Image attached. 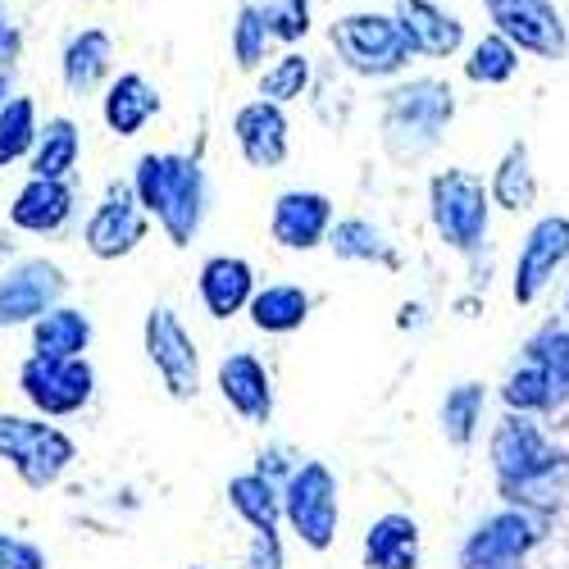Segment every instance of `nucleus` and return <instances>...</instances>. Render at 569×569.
<instances>
[{"label": "nucleus", "instance_id": "17", "mask_svg": "<svg viewBox=\"0 0 569 569\" xmlns=\"http://www.w3.org/2000/svg\"><path fill=\"white\" fill-rule=\"evenodd\" d=\"M328 223H333V201L319 197V192H288L273 206V237L292 251L319 247Z\"/></svg>", "mask_w": 569, "mask_h": 569}, {"label": "nucleus", "instance_id": "30", "mask_svg": "<svg viewBox=\"0 0 569 569\" xmlns=\"http://www.w3.org/2000/svg\"><path fill=\"white\" fill-rule=\"evenodd\" d=\"M37 110L28 97H14L0 110V164H14L19 156H28L37 147Z\"/></svg>", "mask_w": 569, "mask_h": 569}, {"label": "nucleus", "instance_id": "31", "mask_svg": "<svg viewBox=\"0 0 569 569\" xmlns=\"http://www.w3.org/2000/svg\"><path fill=\"white\" fill-rule=\"evenodd\" d=\"M333 251L342 256V260H378V264H397V256L388 251V242H383V232H378L373 223H365V219H347V223H338L333 228Z\"/></svg>", "mask_w": 569, "mask_h": 569}, {"label": "nucleus", "instance_id": "38", "mask_svg": "<svg viewBox=\"0 0 569 569\" xmlns=\"http://www.w3.org/2000/svg\"><path fill=\"white\" fill-rule=\"evenodd\" d=\"M0 569H46V556L19 538L0 533Z\"/></svg>", "mask_w": 569, "mask_h": 569}, {"label": "nucleus", "instance_id": "28", "mask_svg": "<svg viewBox=\"0 0 569 569\" xmlns=\"http://www.w3.org/2000/svg\"><path fill=\"white\" fill-rule=\"evenodd\" d=\"M492 197H497V206H506V210H529V206H533L538 182H533V169H529V151H525V147H510L506 160L497 164Z\"/></svg>", "mask_w": 569, "mask_h": 569}, {"label": "nucleus", "instance_id": "1", "mask_svg": "<svg viewBox=\"0 0 569 569\" xmlns=\"http://www.w3.org/2000/svg\"><path fill=\"white\" fill-rule=\"evenodd\" d=\"M492 465L515 501L551 506L569 488V460L542 442V433L525 415H506L492 433Z\"/></svg>", "mask_w": 569, "mask_h": 569}, {"label": "nucleus", "instance_id": "36", "mask_svg": "<svg viewBox=\"0 0 569 569\" xmlns=\"http://www.w3.org/2000/svg\"><path fill=\"white\" fill-rule=\"evenodd\" d=\"M506 401H510L515 410H547V406H556L547 373H542L533 360H529V365H519V369L506 378Z\"/></svg>", "mask_w": 569, "mask_h": 569}, {"label": "nucleus", "instance_id": "18", "mask_svg": "<svg viewBox=\"0 0 569 569\" xmlns=\"http://www.w3.org/2000/svg\"><path fill=\"white\" fill-rule=\"evenodd\" d=\"M219 392H223V401H228L237 415L251 419V423H264L269 410H273L269 373H264V365H260L256 356H228V360L219 365Z\"/></svg>", "mask_w": 569, "mask_h": 569}, {"label": "nucleus", "instance_id": "5", "mask_svg": "<svg viewBox=\"0 0 569 569\" xmlns=\"http://www.w3.org/2000/svg\"><path fill=\"white\" fill-rule=\"evenodd\" d=\"M0 456H6L28 488L56 483L73 460V442L51 429L41 419H19V415H0Z\"/></svg>", "mask_w": 569, "mask_h": 569}, {"label": "nucleus", "instance_id": "26", "mask_svg": "<svg viewBox=\"0 0 569 569\" xmlns=\"http://www.w3.org/2000/svg\"><path fill=\"white\" fill-rule=\"evenodd\" d=\"M73 164H78V128H73L69 119H51V123H46V132L37 137L32 178H56V182H64Z\"/></svg>", "mask_w": 569, "mask_h": 569}, {"label": "nucleus", "instance_id": "16", "mask_svg": "<svg viewBox=\"0 0 569 569\" xmlns=\"http://www.w3.org/2000/svg\"><path fill=\"white\" fill-rule=\"evenodd\" d=\"M232 132H237V147H242L247 164H256V169H273L288 156V119H282V110L273 101L242 106L232 119Z\"/></svg>", "mask_w": 569, "mask_h": 569}, {"label": "nucleus", "instance_id": "32", "mask_svg": "<svg viewBox=\"0 0 569 569\" xmlns=\"http://www.w3.org/2000/svg\"><path fill=\"white\" fill-rule=\"evenodd\" d=\"M529 360L547 373L551 397L569 401V333H565V328H547V333L529 347Z\"/></svg>", "mask_w": 569, "mask_h": 569}, {"label": "nucleus", "instance_id": "23", "mask_svg": "<svg viewBox=\"0 0 569 569\" xmlns=\"http://www.w3.org/2000/svg\"><path fill=\"white\" fill-rule=\"evenodd\" d=\"M110 60H114V41L101 28L78 32L69 41V51H64V82H69V91H91L110 73Z\"/></svg>", "mask_w": 569, "mask_h": 569}, {"label": "nucleus", "instance_id": "4", "mask_svg": "<svg viewBox=\"0 0 569 569\" xmlns=\"http://www.w3.org/2000/svg\"><path fill=\"white\" fill-rule=\"evenodd\" d=\"M333 51L347 60V69L365 73V78H388V73H401L415 56L410 37L401 32L397 14H347L333 23L328 32Z\"/></svg>", "mask_w": 569, "mask_h": 569}, {"label": "nucleus", "instance_id": "40", "mask_svg": "<svg viewBox=\"0 0 569 569\" xmlns=\"http://www.w3.org/2000/svg\"><path fill=\"white\" fill-rule=\"evenodd\" d=\"M10 106V73H0V110Z\"/></svg>", "mask_w": 569, "mask_h": 569}, {"label": "nucleus", "instance_id": "34", "mask_svg": "<svg viewBox=\"0 0 569 569\" xmlns=\"http://www.w3.org/2000/svg\"><path fill=\"white\" fill-rule=\"evenodd\" d=\"M306 82H310V60L297 56V51H288L282 60H273V64L264 69V78H260V97L273 101V106L297 101L301 91H306Z\"/></svg>", "mask_w": 569, "mask_h": 569}, {"label": "nucleus", "instance_id": "7", "mask_svg": "<svg viewBox=\"0 0 569 569\" xmlns=\"http://www.w3.org/2000/svg\"><path fill=\"white\" fill-rule=\"evenodd\" d=\"M483 10L515 51H529L538 60H560L569 51L565 19L551 0H483Z\"/></svg>", "mask_w": 569, "mask_h": 569}, {"label": "nucleus", "instance_id": "20", "mask_svg": "<svg viewBox=\"0 0 569 569\" xmlns=\"http://www.w3.org/2000/svg\"><path fill=\"white\" fill-rule=\"evenodd\" d=\"M73 210V192L56 178H32L10 206V219L28 232H56Z\"/></svg>", "mask_w": 569, "mask_h": 569}, {"label": "nucleus", "instance_id": "14", "mask_svg": "<svg viewBox=\"0 0 569 569\" xmlns=\"http://www.w3.org/2000/svg\"><path fill=\"white\" fill-rule=\"evenodd\" d=\"M141 232H147V219H141V201H132L128 187H110V197L97 206L87 223V247L91 256L101 260H114V256H128Z\"/></svg>", "mask_w": 569, "mask_h": 569}, {"label": "nucleus", "instance_id": "10", "mask_svg": "<svg viewBox=\"0 0 569 569\" xmlns=\"http://www.w3.org/2000/svg\"><path fill=\"white\" fill-rule=\"evenodd\" d=\"M147 356L160 369L164 388L173 397H197V388H201L197 347H192V338H187V328L178 323V315L164 310V306L151 310V319H147Z\"/></svg>", "mask_w": 569, "mask_h": 569}, {"label": "nucleus", "instance_id": "27", "mask_svg": "<svg viewBox=\"0 0 569 569\" xmlns=\"http://www.w3.org/2000/svg\"><path fill=\"white\" fill-rule=\"evenodd\" d=\"M228 501L232 510L247 519V525L256 529H273L278 525V510H282V497L273 492V483L264 479V473H242V479L228 483Z\"/></svg>", "mask_w": 569, "mask_h": 569}, {"label": "nucleus", "instance_id": "21", "mask_svg": "<svg viewBox=\"0 0 569 569\" xmlns=\"http://www.w3.org/2000/svg\"><path fill=\"white\" fill-rule=\"evenodd\" d=\"M251 264L247 260H237V256H214L206 260L201 269V301L214 319H228L237 315L247 301H251Z\"/></svg>", "mask_w": 569, "mask_h": 569}, {"label": "nucleus", "instance_id": "33", "mask_svg": "<svg viewBox=\"0 0 569 569\" xmlns=\"http://www.w3.org/2000/svg\"><path fill=\"white\" fill-rule=\"evenodd\" d=\"M479 415H483V388L479 383H460L456 392H447L442 401V429L456 447H465L479 429Z\"/></svg>", "mask_w": 569, "mask_h": 569}, {"label": "nucleus", "instance_id": "35", "mask_svg": "<svg viewBox=\"0 0 569 569\" xmlns=\"http://www.w3.org/2000/svg\"><path fill=\"white\" fill-rule=\"evenodd\" d=\"M264 46H269V28H264L260 6H242V10H237V23H232V56H237V64L256 69L264 60Z\"/></svg>", "mask_w": 569, "mask_h": 569}, {"label": "nucleus", "instance_id": "2", "mask_svg": "<svg viewBox=\"0 0 569 569\" xmlns=\"http://www.w3.org/2000/svg\"><path fill=\"white\" fill-rule=\"evenodd\" d=\"M132 187H137V201L164 223V232L178 247L192 242V232L201 228V210H206V173L197 160L141 156Z\"/></svg>", "mask_w": 569, "mask_h": 569}, {"label": "nucleus", "instance_id": "6", "mask_svg": "<svg viewBox=\"0 0 569 569\" xmlns=\"http://www.w3.org/2000/svg\"><path fill=\"white\" fill-rule=\"evenodd\" d=\"M429 206H433V223L442 232V242L456 251H473L488 232V192L483 182L465 173V169H447L433 178L429 187Z\"/></svg>", "mask_w": 569, "mask_h": 569}, {"label": "nucleus", "instance_id": "19", "mask_svg": "<svg viewBox=\"0 0 569 569\" xmlns=\"http://www.w3.org/2000/svg\"><path fill=\"white\" fill-rule=\"evenodd\" d=\"M156 110H160V97L141 73H119L106 91V123L119 137H137L156 119Z\"/></svg>", "mask_w": 569, "mask_h": 569}, {"label": "nucleus", "instance_id": "22", "mask_svg": "<svg viewBox=\"0 0 569 569\" xmlns=\"http://www.w3.org/2000/svg\"><path fill=\"white\" fill-rule=\"evenodd\" d=\"M369 569H415L419 565V529L410 515H383L365 538Z\"/></svg>", "mask_w": 569, "mask_h": 569}, {"label": "nucleus", "instance_id": "13", "mask_svg": "<svg viewBox=\"0 0 569 569\" xmlns=\"http://www.w3.org/2000/svg\"><path fill=\"white\" fill-rule=\"evenodd\" d=\"M64 292V278L51 260H23L14 273L0 278V328L6 323H23V319H41L46 306Z\"/></svg>", "mask_w": 569, "mask_h": 569}, {"label": "nucleus", "instance_id": "29", "mask_svg": "<svg viewBox=\"0 0 569 569\" xmlns=\"http://www.w3.org/2000/svg\"><path fill=\"white\" fill-rule=\"evenodd\" d=\"M515 69H519V51H515V46H510L501 32H488V37L469 51V60H465V73H469L473 82H483V87L510 82Z\"/></svg>", "mask_w": 569, "mask_h": 569}, {"label": "nucleus", "instance_id": "9", "mask_svg": "<svg viewBox=\"0 0 569 569\" xmlns=\"http://www.w3.org/2000/svg\"><path fill=\"white\" fill-rule=\"evenodd\" d=\"M19 388L28 401L46 415H73L91 397V365L87 360H51V356H32L19 369Z\"/></svg>", "mask_w": 569, "mask_h": 569}, {"label": "nucleus", "instance_id": "24", "mask_svg": "<svg viewBox=\"0 0 569 569\" xmlns=\"http://www.w3.org/2000/svg\"><path fill=\"white\" fill-rule=\"evenodd\" d=\"M306 315H310V297L301 288H288V282L251 297V319L264 333H292V328L306 323Z\"/></svg>", "mask_w": 569, "mask_h": 569}, {"label": "nucleus", "instance_id": "39", "mask_svg": "<svg viewBox=\"0 0 569 569\" xmlns=\"http://www.w3.org/2000/svg\"><path fill=\"white\" fill-rule=\"evenodd\" d=\"M247 569H282V547L273 529H256V542L247 551Z\"/></svg>", "mask_w": 569, "mask_h": 569}, {"label": "nucleus", "instance_id": "37", "mask_svg": "<svg viewBox=\"0 0 569 569\" xmlns=\"http://www.w3.org/2000/svg\"><path fill=\"white\" fill-rule=\"evenodd\" d=\"M260 14L273 41H301L310 32V0H264Z\"/></svg>", "mask_w": 569, "mask_h": 569}, {"label": "nucleus", "instance_id": "12", "mask_svg": "<svg viewBox=\"0 0 569 569\" xmlns=\"http://www.w3.org/2000/svg\"><path fill=\"white\" fill-rule=\"evenodd\" d=\"M533 542H538L533 519L519 515V510H501L465 542L460 565L465 569H510V565H519V556H525Z\"/></svg>", "mask_w": 569, "mask_h": 569}, {"label": "nucleus", "instance_id": "8", "mask_svg": "<svg viewBox=\"0 0 569 569\" xmlns=\"http://www.w3.org/2000/svg\"><path fill=\"white\" fill-rule=\"evenodd\" d=\"M282 510H288L301 542L323 551L338 533V483H333V473H328L323 465H315V460L301 465L292 473V483H288V497H282Z\"/></svg>", "mask_w": 569, "mask_h": 569}, {"label": "nucleus", "instance_id": "15", "mask_svg": "<svg viewBox=\"0 0 569 569\" xmlns=\"http://www.w3.org/2000/svg\"><path fill=\"white\" fill-rule=\"evenodd\" d=\"M397 23L410 37L415 56H429V60L456 56L465 41V23L442 6H433V0H397Z\"/></svg>", "mask_w": 569, "mask_h": 569}, {"label": "nucleus", "instance_id": "25", "mask_svg": "<svg viewBox=\"0 0 569 569\" xmlns=\"http://www.w3.org/2000/svg\"><path fill=\"white\" fill-rule=\"evenodd\" d=\"M87 338H91V323L78 310H51L37 319V356L73 360V356H82Z\"/></svg>", "mask_w": 569, "mask_h": 569}, {"label": "nucleus", "instance_id": "11", "mask_svg": "<svg viewBox=\"0 0 569 569\" xmlns=\"http://www.w3.org/2000/svg\"><path fill=\"white\" fill-rule=\"evenodd\" d=\"M565 260H569V219H560V214L538 219L533 232L525 237V247H519V264H515V301H533Z\"/></svg>", "mask_w": 569, "mask_h": 569}, {"label": "nucleus", "instance_id": "3", "mask_svg": "<svg viewBox=\"0 0 569 569\" xmlns=\"http://www.w3.org/2000/svg\"><path fill=\"white\" fill-rule=\"evenodd\" d=\"M456 114L451 87L438 78H415L406 87H392L383 101V141L397 160H415L423 151H433L447 123Z\"/></svg>", "mask_w": 569, "mask_h": 569}]
</instances>
